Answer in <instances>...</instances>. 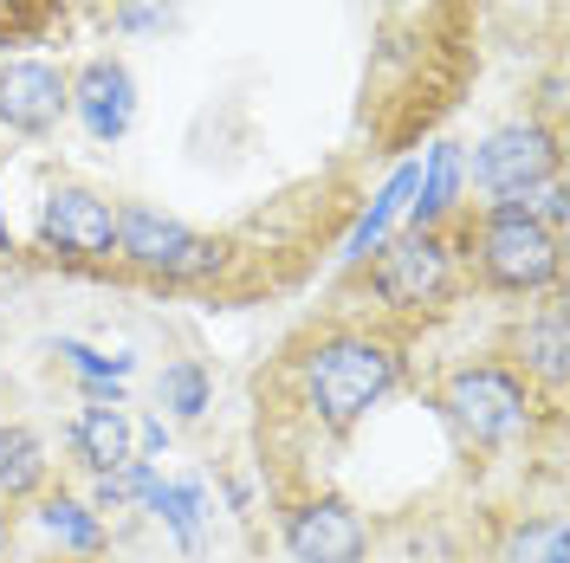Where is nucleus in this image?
<instances>
[{
	"instance_id": "obj_8",
	"label": "nucleus",
	"mask_w": 570,
	"mask_h": 563,
	"mask_svg": "<svg viewBox=\"0 0 570 563\" xmlns=\"http://www.w3.org/2000/svg\"><path fill=\"white\" fill-rule=\"evenodd\" d=\"M285 551H292V563H363L370 557V525L351 498L312 493L285 512Z\"/></svg>"
},
{
	"instance_id": "obj_7",
	"label": "nucleus",
	"mask_w": 570,
	"mask_h": 563,
	"mask_svg": "<svg viewBox=\"0 0 570 563\" xmlns=\"http://www.w3.org/2000/svg\"><path fill=\"white\" fill-rule=\"evenodd\" d=\"M39 247L59 253V259H78V266H98L117 253V208L85 181H59L39 208Z\"/></svg>"
},
{
	"instance_id": "obj_9",
	"label": "nucleus",
	"mask_w": 570,
	"mask_h": 563,
	"mask_svg": "<svg viewBox=\"0 0 570 563\" xmlns=\"http://www.w3.org/2000/svg\"><path fill=\"white\" fill-rule=\"evenodd\" d=\"M71 110V78L46 59H13L0 66V124L13 137H46Z\"/></svg>"
},
{
	"instance_id": "obj_16",
	"label": "nucleus",
	"mask_w": 570,
	"mask_h": 563,
	"mask_svg": "<svg viewBox=\"0 0 570 563\" xmlns=\"http://www.w3.org/2000/svg\"><path fill=\"white\" fill-rule=\"evenodd\" d=\"M39 525L52 531L71 557H98V551H105V518H98L85 498H71V493H46L39 498Z\"/></svg>"
},
{
	"instance_id": "obj_1",
	"label": "nucleus",
	"mask_w": 570,
	"mask_h": 563,
	"mask_svg": "<svg viewBox=\"0 0 570 563\" xmlns=\"http://www.w3.org/2000/svg\"><path fill=\"white\" fill-rule=\"evenodd\" d=\"M395 383H402V350L376 330H331L298 356V395L312 422L331 434H351Z\"/></svg>"
},
{
	"instance_id": "obj_25",
	"label": "nucleus",
	"mask_w": 570,
	"mask_h": 563,
	"mask_svg": "<svg viewBox=\"0 0 570 563\" xmlns=\"http://www.w3.org/2000/svg\"><path fill=\"white\" fill-rule=\"evenodd\" d=\"M0 427H7V422H0Z\"/></svg>"
},
{
	"instance_id": "obj_21",
	"label": "nucleus",
	"mask_w": 570,
	"mask_h": 563,
	"mask_svg": "<svg viewBox=\"0 0 570 563\" xmlns=\"http://www.w3.org/2000/svg\"><path fill=\"white\" fill-rule=\"evenodd\" d=\"M110 27L117 33H163V27H176V0H117Z\"/></svg>"
},
{
	"instance_id": "obj_15",
	"label": "nucleus",
	"mask_w": 570,
	"mask_h": 563,
	"mask_svg": "<svg viewBox=\"0 0 570 563\" xmlns=\"http://www.w3.org/2000/svg\"><path fill=\"white\" fill-rule=\"evenodd\" d=\"M519 356H525V376H538L544 388H564V305L551 298L544 312L519 330Z\"/></svg>"
},
{
	"instance_id": "obj_2",
	"label": "nucleus",
	"mask_w": 570,
	"mask_h": 563,
	"mask_svg": "<svg viewBox=\"0 0 570 563\" xmlns=\"http://www.w3.org/2000/svg\"><path fill=\"white\" fill-rule=\"evenodd\" d=\"M473 259H480V279L493 292H512V298H532V292H551L558 273H564V240L551 227H538L525 201H487L480 227H473Z\"/></svg>"
},
{
	"instance_id": "obj_10",
	"label": "nucleus",
	"mask_w": 570,
	"mask_h": 563,
	"mask_svg": "<svg viewBox=\"0 0 570 563\" xmlns=\"http://www.w3.org/2000/svg\"><path fill=\"white\" fill-rule=\"evenodd\" d=\"M71 110L98 142H117L137 124V78H130V66L124 59H91L71 78Z\"/></svg>"
},
{
	"instance_id": "obj_12",
	"label": "nucleus",
	"mask_w": 570,
	"mask_h": 563,
	"mask_svg": "<svg viewBox=\"0 0 570 563\" xmlns=\"http://www.w3.org/2000/svg\"><path fill=\"white\" fill-rule=\"evenodd\" d=\"M415 181H422V162H402L390 181H383V195L363 208V220L351 227V240H344V266H363L370 253L390 240V227L409 214V201H415Z\"/></svg>"
},
{
	"instance_id": "obj_22",
	"label": "nucleus",
	"mask_w": 570,
	"mask_h": 563,
	"mask_svg": "<svg viewBox=\"0 0 570 563\" xmlns=\"http://www.w3.org/2000/svg\"><path fill=\"white\" fill-rule=\"evenodd\" d=\"M137 441H142V454H149V460H163V454H169V422H163V415H149V422L137 427Z\"/></svg>"
},
{
	"instance_id": "obj_13",
	"label": "nucleus",
	"mask_w": 570,
	"mask_h": 563,
	"mask_svg": "<svg viewBox=\"0 0 570 563\" xmlns=\"http://www.w3.org/2000/svg\"><path fill=\"white\" fill-rule=\"evenodd\" d=\"M130 441H137V427L124 408H78V422H71V447H78V466H91V473H117V466H130Z\"/></svg>"
},
{
	"instance_id": "obj_17",
	"label": "nucleus",
	"mask_w": 570,
	"mask_h": 563,
	"mask_svg": "<svg viewBox=\"0 0 570 563\" xmlns=\"http://www.w3.org/2000/svg\"><path fill=\"white\" fill-rule=\"evenodd\" d=\"M156 402L176 415V422H202L214 408V376L195 363V356H176L163 376H156Z\"/></svg>"
},
{
	"instance_id": "obj_4",
	"label": "nucleus",
	"mask_w": 570,
	"mask_h": 563,
	"mask_svg": "<svg viewBox=\"0 0 570 563\" xmlns=\"http://www.w3.org/2000/svg\"><path fill=\"white\" fill-rule=\"evenodd\" d=\"M117 259L149 273V279L202 285L227 266V247L195 234V227H181L176 214H156L142 201H130V208H117Z\"/></svg>"
},
{
	"instance_id": "obj_20",
	"label": "nucleus",
	"mask_w": 570,
	"mask_h": 563,
	"mask_svg": "<svg viewBox=\"0 0 570 563\" xmlns=\"http://www.w3.org/2000/svg\"><path fill=\"white\" fill-rule=\"evenodd\" d=\"M59 356L78 369V383H124L137 369L130 356H105V350H91V344H78V337H59Z\"/></svg>"
},
{
	"instance_id": "obj_23",
	"label": "nucleus",
	"mask_w": 570,
	"mask_h": 563,
	"mask_svg": "<svg viewBox=\"0 0 570 563\" xmlns=\"http://www.w3.org/2000/svg\"><path fill=\"white\" fill-rule=\"evenodd\" d=\"M0 253H13V234H7V214H0Z\"/></svg>"
},
{
	"instance_id": "obj_24",
	"label": "nucleus",
	"mask_w": 570,
	"mask_h": 563,
	"mask_svg": "<svg viewBox=\"0 0 570 563\" xmlns=\"http://www.w3.org/2000/svg\"><path fill=\"white\" fill-rule=\"evenodd\" d=\"M0 551H7V512H0Z\"/></svg>"
},
{
	"instance_id": "obj_5",
	"label": "nucleus",
	"mask_w": 570,
	"mask_h": 563,
	"mask_svg": "<svg viewBox=\"0 0 570 563\" xmlns=\"http://www.w3.org/2000/svg\"><path fill=\"white\" fill-rule=\"evenodd\" d=\"M370 266V292L390 305V312H441L448 298H454V247L441 240V227H428V234H395L383 247L363 259Z\"/></svg>"
},
{
	"instance_id": "obj_19",
	"label": "nucleus",
	"mask_w": 570,
	"mask_h": 563,
	"mask_svg": "<svg viewBox=\"0 0 570 563\" xmlns=\"http://www.w3.org/2000/svg\"><path fill=\"white\" fill-rule=\"evenodd\" d=\"M505 563H570V531L564 518H525L512 531V551Z\"/></svg>"
},
{
	"instance_id": "obj_11",
	"label": "nucleus",
	"mask_w": 570,
	"mask_h": 563,
	"mask_svg": "<svg viewBox=\"0 0 570 563\" xmlns=\"http://www.w3.org/2000/svg\"><path fill=\"white\" fill-rule=\"evenodd\" d=\"M461 181H466V156L461 142H434L422 162V181H415V201H409V227L428 234V227H441L454 201H461Z\"/></svg>"
},
{
	"instance_id": "obj_18",
	"label": "nucleus",
	"mask_w": 570,
	"mask_h": 563,
	"mask_svg": "<svg viewBox=\"0 0 570 563\" xmlns=\"http://www.w3.org/2000/svg\"><path fill=\"white\" fill-rule=\"evenodd\" d=\"M142 512H156L163 525H169V537H176L181 551H202V480H181V486H156L149 493V505Z\"/></svg>"
},
{
	"instance_id": "obj_3",
	"label": "nucleus",
	"mask_w": 570,
	"mask_h": 563,
	"mask_svg": "<svg viewBox=\"0 0 570 563\" xmlns=\"http://www.w3.org/2000/svg\"><path fill=\"white\" fill-rule=\"evenodd\" d=\"M441 408L448 422L461 427L473 447H505L532 427V383L505 363H461L448 388H441Z\"/></svg>"
},
{
	"instance_id": "obj_6",
	"label": "nucleus",
	"mask_w": 570,
	"mask_h": 563,
	"mask_svg": "<svg viewBox=\"0 0 570 563\" xmlns=\"http://www.w3.org/2000/svg\"><path fill=\"white\" fill-rule=\"evenodd\" d=\"M473 181L493 201H525L532 188L558 181V130L544 124H505L473 149Z\"/></svg>"
},
{
	"instance_id": "obj_14",
	"label": "nucleus",
	"mask_w": 570,
	"mask_h": 563,
	"mask_svg": "<svg viewBox=\"0 0 570 563\" xmlns=\"http://www.w3.org/2000/svg\"><path fill=\"white\" fill-rule=\"evenodd\" d=\"M46 473H52V460H46V441L33 427H0V493L33 498L46 493Z\"/></svg>"
}]
</instances>
